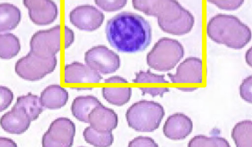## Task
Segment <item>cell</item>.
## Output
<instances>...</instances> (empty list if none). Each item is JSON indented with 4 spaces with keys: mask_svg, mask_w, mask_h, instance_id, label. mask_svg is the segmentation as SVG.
<instances>
[{
    "mask_svg": "<svg viewBox=\"0 0 252 147\" xmlns=\"http://www.w3.org/2000/svg\"><path fill=\"white\" fill-rule=\"evenodd\" d=\"M193 122L189 117L182 113L168 117L163 126V133L173 141L183 140L192 133Z\"/></svg>",
    "mask_w": 252,
    "mask_h": 147,
    "instance_id": "obj_13",
    "label": "cell"
},
{
    "mask_svg": "<svg viewBox=\"0 0 252 147\" xmlns=\"http://www.w3.org/2000/svg\"><path fill=\"white\" fill-rule=\"evenodd\" d=\"M88 123L94 130L101 133H111L118 127V115L102 104L96 106L89 115Z\"/></svg>",
    "mask_w": 252,
    "mask_h": 147,
    "instance_id": "obj_15",
    "label": "cell"
},
{
    "mask_svg": "<svg viewBox=\"0 0 252 147\" xmlns=\"http://www.w3.org/2000/svg\"><path fill=\"white\" fill-rule=\"evenodd\" d=\"M96 6L105 12H113L123 9L128 0H94Z\"/></svg>",
    "mask_w": 252,
    "mask_h": 147,
    "instance_id": "obj_27",
    "label": "cell"
},
{
    "mask_svg": "<svg viewBox=\"0 0 252 147\" xmlns=\"http://www.w3.org/2000/svg\"><path fill=\"white\" fill-rule=\"evenodd\" d=\"M136 78L133 80L134 83H169V82L165 80V75H159L155 74L150 70L140 71L136 73Z\"/></svg>",
    "mask_w": 252,
    "mask_h": 147,
    "instance_id": "obj_26",
    "label": "cell"
},
{
    "mask_svg": "<svg viewBox=\"0 0 252 147\" xmlns=\"http://www.w3.org/2000/svg\"><path fill=\"white\" fill-rule=\"evenodd\" d=\"M76 133L75 123L70 119L60 118L51 123L42 137L43 147H72Z\"/></svg>",
    "mask_w": 252,
    "mask_h": 147,
    "instance_id": "obj_9",
    "label": "cell"
},
{
    "mask_svg": "<svg viewBox=\"0 0 252 147\" xmlns=\"http://www.w3.org/2000/svg\"><path fill=\"white\" fill-rule=\"evenodd\" d=\"M106 84H126L128 83V81L119 76H114L104 80Z\"/></svg>",
    "mask_w": 252,
    "mask_h": 147,
    "instance_id": "obj_34",
    "label": "cell"
},
{
    "mask_svg": "<svg viewBox=\"0 0 252 147\" xmlns=\"http://www.w3.org/2000/svg\"><path fill=\"white\" fill-rule=\"evenodd\" d=\"M32 122V119L25 109L15 105L0 119V125L2 130L12 134L25 133L29 130Z\"/></svg>",
    "mask_w": 252,
    "mask_h": 147,
    "instance_id": "obj_14",
    "label": "cell"
},
{
    "mask_svg": "<svg viewBox=\"0 0 252 147\" xmlns=\"http://www.w3.org/2000/svg\"><path fill=\"white\" fill-rule=\"evenodd\" d=\"M128 147H158L154 139L149 137L139 136L129 142Z\"/></svg>",
    "mask_w": 252,
    "mask_h": 147,
    "instance_id": "obj_31",
    "label": "cell"
},
{
    "mask_svg": "<svg viewBox=\"0 0 252 147\" xmlns=\"http://www.w3.org/2000/svg\"><path fill=\"white\" fill-rule=\"evenodd\" d=\"M64 49H67L75 41V33L72 29L67 26L64 27Z\"/></svg>",
    "mask_w": 252,
    "mask_h": 147,
    "instance_id": "obj_33",
    "label": "cell"
},
{
    "mask_svg": "<svg viewBox=\"0 0 252 147\" xmlns=\"http://www.w3.org/2000/svg\"><path fill=\"white\" fill-rule=\"evenodd\" d=\"M30 19L37 26L52 24L58 16V7L52 0H23Z\"/></svg>",
    "mask_w": 252,
    "mask_h": 147,
    "instance_id": "obj_11",
    "label": "cell"
},
{
    "mask_svg": "<svg viewBox=\"0 0 252 147\" xmlns=\"http://www.w3.org/2000/svg\"><path fill=\"white\" fill-rule=\"evenodd\" d=\"M231 138L236 147H252V122L246 120L238 122L231 131Z\"/></svg>",
    "mask_w": 252,
    "mask_h": 147,
    "instance_id": "obj_21",
    "label": "cell"
},
{
    "mask_svg": "<svg viewBox=\"0 0 252 147\" xmlns=\"http://www.w3.org/2000/svg\"><path fill=\"white\" fill-rule=\"evenodd\" d=\"M134 8L157 18L160 29L167 34L184 35L195 25V17L177 0H132Z\"/></svg>",
    "mask_w": 252,
    "mask_h": 147,
    "instance_id": "obj_2",
    "label": "cell"
},
{
    "mask_svg": "<svg viewBox=\"0 0 252 147\" xmlns=\"http://www.w3.org/2000/svg\"><path fill=\"white\" fill-rule=\"evenodd\" d=\"M64 82L67 84H97L102 77L100 73L92 69L88 65L75 62L66 65L63 73Z\"/></svg>",
    "mask_w": 252,
    "mask_h": 147,
    "instance_id": "obj_16",
    "label": "cell"
},
{
    "mask_svg": "<svg viewBox=\"0 0 252 147\" xmlns=\"http://www.w3.org/2000/svg\"><path fill=\"white\" fill-rule=\"evenodd\" d=\"M252 48H251L250 49H249L248 51H247V52L246 53L245 58H246V61L247 62V64H248V65L250 66V67H252Z\"/></svg>",
    "mask_w": 252,
    "mask_h": 147,
    "instance_id": "obj_36",
    "label": "cell"
},
{
    "mask_svg": "<svg viewBox=\"0 0 252 147\" xmlns=\"http://www.w3.org/2000/svg\"><path fill=\"white\" fill-rule=\"evenodd\" d=\"M178 90L182 91V92H193V91H195L196 90L198 89V88H177Z\"/></svg>",
    "mask_w": 252,
    "mask_h": 147,
    "instance_id": "obj_37",
    "label": "cell"
},
{
    "mask_svg": "<svg viewBox=\"0 0 252 147\" xmlns=\"http://www.w3.org/2000/svg\"><path fill=\"white\" fill-rule=\"evenodd\" d=\"M22 20V12L15 5L4 2L0 4V32L12 31Z\"/></svg>",
    "mask_w": 252,
    "mask_h": 147,
    "instance_id": "obj_18",
    "label": "cell"
},
{
    "mask_svg": "<svg viewBox=\"0 0 252 147\" xmlns=\"http://www.w3.org/2000/svg\"><path fill=\"white\" fill-rule=\"evenodd\" d=\"M15 106L24 108L32 121L37 120L44 111V107L40 103V97L32 93L18 97Z\"/></svg>",
    "mask_w": 252,
    "mask_h": 147,
    "instance_id": "obj_22",
    "label": "cell"
},
{
    "mask_svg": "<svg viewBox=\"0 0 252 147\" xmlns=\"http://www.w3.org/2000/svg\"><path fill=\"white\" fill-rule=\"evenodd\" d=\"M68 93L60 85L47 86L42 91L40 97V103L44 108L59 110L66 105L68 100Z\"/></svg>",
    "mask_w": 252,
    "mask_h": 147,
    "instance_id": "obj_17",
    "label": "cell"
},
{
    "mask_svg": "<svg viewBox=\"0 0 252 147\" xmlns=\"http://www.w3.org/2000/svg\"><path fill=\"white\" fill-rule=\"evenodd\" d=\"M185 49L178 40L162 37L147 55V63L152 69L168 72L174 69L185 56Z\"/></svg>",
    "mask_w": 252,
    "mask_h": 147,
    "instance_id": "obj_5",
    "label": "cell"
},
{
    "mask_svg": "<svg viewBox=\"0 0 252 147\" xmlns=\"http://www.w3.org/2000/svg\"><path fill=\"white\" fill-rule=\"evenodd\" d=\"M188 147H230L227 140L220 136L198 135L189 141Z\"/></svg>",
    "mask_w": 252,
    "mask_h": 147,
    "instance_id": "obj_25",
    "label": "cell"
},
{
    "mask_svg": "<svg viewBox=\"0 0 252 147\" xmlns=\"http://www.w3.org/2000/svg\"><path fill=\"white\" fill-rule=\"evenodd\" d=\"M102 95L109 103L117 106L126 105L130 100L132 95L131 88H103Z\"/></svg>",
    "mask_w": 252,
    "mask_h": 147,
    "instance_id": "obj_23",
    "label": "cell"
},
{
    "mask_svg": "<svg viewBox=\"0 0 252 147\" xmlns=\"http://www.w3.org/2000/svg\"><path fill=\"white\" fill-rule=\"evenodd\" d=\"M174 84H201L203 82V62L200 58H187L178 65L175 74L168 73Z\"/></svg>",
    "mask_w": 252,
    "mask_h": 147,
    "instance_id": "obj_12",
    "label": "cell"
},
{
    "mask_svg": "<svg viewBox=\"0 0 252 147\" xmlns=\"http://www.w3.org/2000/svg\"><path fill=\"white\" fill-rule=\"evenodd\" d=\"M71 24L76 29L85 31H94L102 26L104 15L92 5H80L69 14Z\"/></svg>",
    "mask_w": 252,
    "mask_h": 147,
    "instance_id": "obj_10",
    "label": "cell"
},
{
    "mask_svg": "<svg viewBox=\"0 0 252 147\" xmlns=\"http://www.w3.org/2000/svg\"><path fill=\"white\" fill-rule=\"evenodd\" d=\"M85 141L90 145L95 147H109L114 143L113 133H101L88 126L83 131Z\"/></svg>",
    "mask_w": 252,
    "mask_h": 147,
    "instance_id": "obj_24",
    "label": "cell"
},
{
    "mask_svg": "<svg viewBox=\"0 0 252 147\" xmlns=\"http://www.w3.org/2000/svg\"><path fill=\"white\" fill-rule=\"evenodd\" d=\"M14 93L8 88L0 86V113L8 108L14 100Z\"/></svg>",
    "mask_w": 252,
    "mask_h": 147,
    "instance_id": "obj_29",
    "label": "cell"
},
{
    "mask_svg": "<svg viewBox=\"0 0 252 147\" xmlns=\"http://www.w3.org/2000/svg\"><path fill=\"white\" fill-rule=\"evenodd\" d=\"M21 44L16 35L12 33L0 34V58L11 59L19 54Z\"/></svg>",
    "mask_w": 252,
    "mask_h": 147,
    "instance_id": "obj_20",
    "label": "cell"
},
{
    "mask_svg": "<svg viewBox=\"0 0 252 147\" xmlns=\"http://www.w3.org/2000/svg\"><path fill=\"white\" fill-rule=\"evenodd\" d=\"M105 32L109 44L119 52H144L152 43L151 25L133 12H122L111 18L107 22Z\"/></svg>",
    "mask_w": 252,
    "mask_h": 147,
    "instance_id": "obj_1",
    "label": "cell"
},
{
    "mask_svg": "<svg viewBox=\"0 0 252 147\" xmlns=\"http://www.w3.org/2000/svg\"><path fill=\"white\" fill-rule=\"evenodd\" d=\"M207 32L213 41L234 50H240L247 46L252 36L248 25L238 17L224 14H217L209 20Z\"/></svg>",
    "mask_w": 252,
    "mask_h": 147,
    "instance_id": "obj_3",
    "label": "cell"
},
{
    "mask_svg": "<svg viewBox=\"0 0 252 147\" xmlns=\"http://www.w3.org/2000/svg\"><path fill=\"white\" fill-rule=\"evenodd\" d=\"M58 64L57 57L45 59L29 52L17 60L15 70L19 77L30 82H36L54 72Z\"/></svg>",
    "mask_w": 252,
    "mask_h": 147,
    "instance_id": "obj_6",
    "label": "cell"
},
{
    "mask_svg": "<svg viewBox=\"0 0 252 147\" xmlns=\"http://www.w3.org/2000/svg\"><path fill=\"white\" fill-rule=\"evenodd\" d=\"M252 76H249L243 81L239 87L241 97L246 102L250 104L252 102Z\"/></svg>",
    "mask_w": 252,
    "mask_h": 147,
    "instance_id": "obj_30",
    "label": "cell"
},
{
    "mask_svg": "<svg viewBox=\"0 0 252 147\" xmlns=\"http://www.w3.org/2000/svg\"><path fill=\"white\" fill-rule=\"evenodd\" d=\"M61 48L60 25L34 33L30 40V52L38 57L45 59L55 57L61 50Z\"/></svg>",
    "mask_w": 252,
    "mask_h": 147,
    "instance_id": "obj_7",
    "label": "cell"
},
{
    "mask_svg": "<svg viewBox=\"0 0 252 147\" xmlns=\"http://www.w3.org/2000/svg\"><path fill=\"white\" fill-rule=\"evenodd\" d=\"M126 116L129 128L142 133H152L159 128L164 118L165 110L156 101L144 100L132 105Z\"/></svg>",
    "mask_w": 252,
    "mask_h": 147,
    "instance_id": "obj_4",
    "label": "cell"
},
{
    "mask_svg": "<svg viewBox=\"0 0 252 147\" xmlns=\"http://www.w3.org/2000/svg\"><path fill=\"white\" fill-rule=\"evenodd\" d=\"M17 144L11 139L0 138V147H17Z\"/></svg>",
    "mask_w": 252,
    "mask_h": 147,
    "instance_id": "obj_35",
    "label": "cell"
},
{
    "mask_svg": "<svg viewBox=\"0 0 252 147\" xmlns=\"http://www.w3.org/2000/svg\"><path fill=\"white\" fill-rule=\"evenodd\" d=\"M218 8L226 11H235L240 8L245 0H207Z\"/></svg>",
    "mask_w": 252,
    "mask_h": 147,
    "instance_id": "obj_28",
    "label": "cell"
},
{
    "mask_svg": "<svg viewBox=\"0 0 252 147\" xmlns=\"http://www.w3.org/2000/svg\"><path fill=\"white\" fill-rule=\"evenodd\" d=\"M101 104L100 101L94 96H80L73 101L71 111L78 120L88 123L89 115L91 111Z\"/></svg>",
    "mask_w": 252,
    "mask_h": 147,
    "instance_id": "obj_19",
    "label": "cell"
},
{
    "mask_svg": "<svg viewBox=\"0 0 252 147\" xmlns=\"http://www.w3.org/2000/svg\"><path fill=\"white\" fill-rule=\"evenodd\" d=\"M85 60L92 69L103 75L116 72L121 64L119 56L104 45H98L88 50Z\"/></svg>",
    "mask_w": 252,
    "mask_h": 147,
    "instance_id": "obj_8",
    "label": "cell"
},
{
    "mask_svg": "<svg viewBox=\"0 0 252 147\" xmlns=\"http://www.w3.org/2000/svg\"><path fill=\"white\" fill-rule=\"evenodd\" d=\"M139 89L142 91V95L149 94L153 97L157 96L162 97L165 93L170 91L168 88H139Z\"/></svg>",
    "mask_w": 252,
    "mask_h": 147,
    "instance_id": "obj_32",
    "label": "cell"
}]
</instances>
